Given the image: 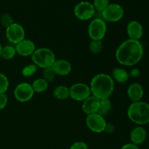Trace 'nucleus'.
Returning <instances> with one entry per match:
<instances>
[{"label": "nucleus", "instance_id": "nucleus-27", "mask_svg": "<svg viewBox=\"0 0 149 149\" xmlns=\"http://www.w3.org/2000/svg\"><path fill=\"white\" fill-rule=\"evenodd\" d=\"M0 23L4 27L7 29V28H8L9 26H10L12 24L14 23V20H13V17L10 15L3 14L0 17Z\"/></svg>", "mask_w": 149, "mask_h": 149}, {"label": "nucleus", "instance_id": "nucleus-15", "mask_svg": "<svg viewBox=\"0 0 149 149\" xmlns=\"http://www.w3.org/2000/svg\"><path fill=\"white\" fill-rule=\"evenodd\" d=\"M52 68L56 75L58 76H67L71 72L72 66L71 64L66 60L59 59L55 60L52 64Z\"/></svg>", "mask_w": 149, "mask_h": 149}, {"label": "nucleus", "instance_id": "nucleus-26", "mask_svg": "<svg viewBox=\"0 0 149 149\" xmlns=\"http://www.w3.org/2000/svg\"><path fill=\"white\" fill-rule=\"evenodd\" d=\"M9 80L2 73H0V93H5L9 87Z\"/></svg>", "mask_w": 149, "mask_h": 149}, {"label": "nucleus", "instance_id": "nucleus-30", "mask_svg": "<svg viewBox=\"0 0 149 149\" xmlns=\"http://www.w3.org/2000/svg\"><path fill=\"white\" fill-rule=\"evenodd\" d=\"M70 149H88V146L84 142L78 141L73 143L70 147Z\"/></svg>", "mask_w": 149, "mask_h": 149}, {"label": "nucleus", "instance_id": "nucleus-2", "mask_svg": "<svg viewBox=\"0 0 149 149\" xmlns=\"http://www.w3.org/2000/svg\"><path fill=\"white\" fill-rule=\"evenodd\" d=\"M91 94L100 100L108 99L114 90V81L111 77L106 74H98L90 81Z\"/></svg>", "mask_w": 149, "mask_h": 149}, {"label": "nucleus", "instance_id": "nucleus-3", "mask_svg": "<svg viewBox=\"0 0 149 149\" xmlns=\"http://www.w3.org/2000/svg\"><path fill=\"white\" fill-rule=\"evenodd\" d=\"M128 118L138 125L149 124V104L143 101L134 102L127 109Z\"/></svg>", "mask_w": 149, "mask_h": 149}, {"label": "nucleus", "instance_id": "nucleus-28", "mask_svg": "<svg viewBox=\"0 0 149 149\" xmlns=\"http://www.w3.org/2000/svg\"><path fill=\"white\" fill-rule=\"evenodd\" d=\"M109 4V0H94L93 6L97 11L102 12Z\"/></svg>", "mask_w": 149, "mask_h": 149}, {"label": "nucleus", "instance_id": "nucleus-34", "mask_svg": "<svg viewBox=\"0 0 149 149\" xmlns=\"http://www.w3.org/2000/svg\"><path fill=\"white\" fill-rule=\"evenodd\" d=\"M2 47H3L1 46V43H0V58H1V50H2Z\"/></svg>", "mask_w": 149, "mask_h": 149}, {"label": "nucleus", "instance_id": "nucleus-31", "mask_svg": "<svg viewBox=\"0 0 149 149\" xmlns=\"http://www.w3.org/2000/svg\"><path fill=\"white\" fill-rule=\"evenodd\" d=\"M114 130H115V127L112 124L106 123V127H105V129H104V132H106V133L111 134L112 133V132H113Z\"/></svg>", "mask_w": 149, "mask_h": 149}, {"label": "nucleus", "instance_id": "nucleus-14", "mask_svg": "<svg viewBox=\"0 0 149 149\" xmlns=\"http://www.w3.org/2000/svg\"><path fill=\"white\" fill-rule=\"evenodd\" d=\"M100 104V99L96 97L95 96L91 95L87 97L82 103V111L86 115L93 114L97 112Z\"/></svg>", "mask_w": 149, "mask_h": 149}, {"label": "nucleus", "instance_id": "nucleus-16", "mask_svg": "<svg viewBox=\"0 0 149 149\" xmlns=\"http://www.w3.org/2000/svg\"><path fill=\"white\" fill-rule=\"evenodd\" d=\"M127 93L128 97L132 103L141 101L143 96V88L141 84L138 83H133L129 86Z\"/></svg>", "mask_w": 149, "mask_h": 149}, {"label": "nucleus", "instance_id": "nucleus-29", "mask_svg": "<svg viewBox=\"0 0 149 149\" xmlns=\"http://www.w3.org/2000/svg\"><path fill=\"white\" fill-rule=\"evenodd\" d=\"M8 102V97L5 93H0V111L6 107Z\"/></svg>", "mask_w": 149, "mask_h": 149}, {"label": "nucleus", "instance_id": "nucleus-32", "mask_svg": "<svg viewBox=\"0 0 149 149\" xmlns=\"http://www.w3.org/2000/svg\"><path fill=\"white\" fill-rule=\"evenodd\" d=\"M121 149H140V148L138 147V146H136L131 143H127L124 145L121 148Z\"/></svg>", "mask_w": 149, "mask_h": 149}, {"label": "nucleus", "instance_id": "nucleus-5", "mask_svg": "<svg viewBox=\"0 0 149 149\" xmlns=\"http://www.w3.org/2000/svg\"><path fill=\"white\" fill-rule=\"evenodd\" d=\"M107 31L106 21L103 19L94 18L88 26V35L91 40L102 41Z\"/></svg>", "mask_w": 149, "mask_h": 149}, {"label": "nucleus", "instance_id": "nucleus-35", "mask_svg": "<svg viewBox=\"0 0 149 149\" xmlns=\"http://www.w3.org/2000/svg\"><path fill=\"white\" fill-rule=\"evenodd\" d=\"M148 147H149V146H148Z\"/></svg>", "mask_w": 149, "mask_h": 149}, {"label": "nucleus", "instance_id": "nucleus-21", "mask_svg": "<svg viewBox=\"0 0 149 149\" xmlns=\"http://www.w3.org/2000/svg\"><path fill=\"white\" fill-rule=\"evenodd\" d=\"M111 110V102L109 98L100 100V104L97 113L104 117L109 114Z\"/></svg>", "mask_w": 149, "mask_h": 149}, {"label": "nucleus", "instance_id": "nucleus-13", "mask_svg": "<svg viewBox=\"0 0 149 149\" xmlns=\"http://www.w3.org/2000/svg\"><path fill=\"white\" fill-rule=\"evenodd\" d=\"M127 33L130 39L139 41L143 34L142 25L136 20L130 21L127 26Z\"/></svg>", "mask_w": 149, "mask_h": 149}, {"label": "nucleus", "instance_id": "nucleus-19", "mask_svg": "<svg viewBox=\"0 0 149 149\" xmlns=\"http://www.w3.org/2000/svg\"><path fill=\"white\" fill-rule=\"evenodd\" d=\"M53 96L60 100H66L70 97L69 88L65 85H59L53 90Z\"/></svg>", "mask_w": 149, "mask_h": 149}, {"label": "nucleus", "instance_id": "nucleus-22", "mask_svg": "<svg viewBox=\"0 0 149 149\" xmlns=\"http://www.w3.org/2000/svg\"><path fill=\"white\" fill-rule=\"evenodd\" d=\"M16 49L15 47H13L12 45H7L5 47H3L2 50H1V58L4 60H11L15 56Z\"/></svg>", "mask_w": 149, "mask_h": 149}, {"label": "nucleus", "instance_id": "nucleus-1", "mask_svg": "<svg viewBox=\"0 0 149 149\" xmlns=\"http://www.w3.org/2000/svg\"><path fill=\"white\" fill-rule=\"evenodd\" d=\"M143 55V47L138 40L127 39L116 49L115 56L121 65L132 66L141 61Z\"/></svg>", "mask_w": 149, "mask_h": 149}, {"label": "nucleus", "instance_id": "nucleus-11", "mask_svg": "<svg viewBox=\"0 0 149 149\" xmlns=\"http://www.w3.org/2000/svg\"><path fill=\"white\" fill-rule=\"evenodd\" d=\"M86 125L90 130L95 133H100L104 132L106 122L103 116L98 113L87 115L86 117Z\"/></svg>", "mask_w": 149, "mask_h": 149}, {"label": "nucleus", "instance_id": "nucleus-9", "mask_svg": "<svg viewBox=\"0 0 149 149\" xmlns=\"http://www.w3.org/2000/svg\"><path fill=\"white\" fill-rule=\"evenodd\" d=\"M34 93L31 84L26 82L17 84L14 90L15 97L21 103H26L31 100Z\"/></svg>", "mask_w": 149, "mask_h": 149}, {"label": "nucleus", "instance_id": "nucleus-33", "mask_svg": "<svg viewBox=\"0 0 149 149\" xmlns=\"http://www.w3.org/2000/svg\"><path fill=\"white\" fill-rule=\"evenodd\" d=\"M140 73H141V71H140V70L138 69V68H133V69L131 70L130 72L129 73V74L130 77L135 78V77H138V76L140 75Z\"/></svg>", "mask_w": 149, "mask_h": 149}, {"label": "nucleus", "instance_id": "nucleus-17", "mask_svg": "<svg viewBox=\"0 0 149 149\" xmlns=\"http://www.w3.org/2000/svg\"><path fill=\"white\" fill-rule=\"evenodd\" d=\"M147 132L143 127L138 126L134 127L130 132L131 143L136 146L142 144L146 141Z\"/></svg>", "mask_w": 149, "mask_h": 149}, {"label": "nucleus", "instance_id": "nucleus-7", "mask_svg": "<svg viewBox=\"0 0 149 149\" xmlns=\"http://www.w3.org/2000/svg\"><path fill=\"white\" fill-rule=\"evenodd\" d=\"M95 9L89 1H81L75 6L74 13L75 17L80 20H87L93 18Z\"/></svg>", "mask_w": 149, "mask_h": 149}, {"label": "nucleus", "instance_id": "nucleus-20", "mask_svg": "<svg viewBox=\"0 0 149 149\" xmlns=\"http://www.w3.org/2000/svg\"><path fill=\"white\" fill-rule=\"evenodd\" d=\"M33 91L36 93H42L46 91L49 86V83L43 78L36 79L31 84Z\"/></svg>", "mask_w": 149, "mask_h": 149}, {"label": "nucleus", "instance_id": "nucleus-10", "mask_svg": "<svg viewBox=\"0 0 149 149\" xmlns=\"http://www.w3.org/2000/svg\"><path fill=\"white\" fill-rule=\"evenodd\" d=\"M24 29L20 24L14 23L11 26L6 29V37L7 40L12 44L17 45L25 39Z\"/></svg>", "mask_w": 149, "mask_h": 149}, {"label": "nucleus", "instance_id": "nucleus-25", "mask_svg": "<svg viewBox=\"0 0 149 149\" xmlns=\"http://www.w3.org/2000/svg\"><path fill=\"white\" fill-rule=\"evenodd\" d=\"M38 67L35 64H29V65H26L24 68L22 69V75L24 77H31L36 74L37 71Z\"/></svg>", "mask_w": 149, "mask_h": 149}, {"label": "nucleus", "instance_id": "nucleus-12", "mask_svg": "<svg viewBox=\"0 0 149 149\" xmlns=\"http://www.w3.org/2000/svg\"><path fill=\"white\" fill-rule=\"evenodd\" d=\"M16 53L23 57L31 56L36 49V46L33 41L24 39L15 45Z\"/></svg>", "mask_w": 149, "mask_h": 149}, {"label": "nucleus", "instance_id": "nucleus-4", "mask_svg": "<svg viewBox=\"0 0 149 149\" xmlns=\"http://www.w3.org/2000/svg\"><path fill=\"white\" fill-rule=\"evenodd\" d=\"M31 60L33 64L38 68H46L52 67L55 61V55L49 48L41 47L36 49L31 55Z\"/></svg>", "mask_w": 149, "mask_h": 149}, {"label": "nucleus", "instance_id": "nucleus-23", "mask_svg": "<svg viewBox=\"0 0 149 149\" xmlns=\"http://www.w3.org/2000/svg\"><path fill=\"white\" fill-rule=\"evenodd\" d=\"M103 45L102 43V41H96V40H92L90 42L89 45V49L90 52L93 54H97L100 53L103 50Z\"/></svg>", "mask_w": 149, "mask_h": 149}, {"label": "nucleus", "instance_id": "nucleus-24", "mask_svg": "<svg viewBox=\"0 0 149 149\" xmlns=\"http://www.w3.org/2000/svg\"><path fill=\"white\" fill-rule=\"evenodd\" d=\"M55 76H56V74L54 72L52 67L44 68L43 71H42V78H43L45 81H47L48 83L52 82V81L55 80Z\"/></svg>", "mask_w": 149, "mask_h": 149}, {"label": "nucleus", "instance_id": "nucleus-18", "mask_svg": "<svg viewBox=\"0 0 149 149\" xmlns=\"http://www.w3.org/2000/svg\"><path fill=\"white\" fill-rule=\"evenodd\" d=\"M111 77L113 81L120 83V84H124V83L127 82V81L129 79L130 74L124 68L117 67V68H113Z\"/></svg>", "mask_w": 149, "mask_h": 149}, {"label": "nucleus", "instance_id": "nucleus-6", "mask_svg": "<svg viewBox=\"0 0 149 149\" xmlns=\"http://www.w3.org/2000/svg\"><path fill=\"white\" fill-rule=\"evenodd\" d=\"M123 16V8L118 4H109L108 7L102 11L103 20L110 23H116L119 21Z\"/></svg>", "mask_w": 149, "mask_h": 149}, {"label": "nucleus", "instance_id": "nucleus-8", "mask_svg": "<svg viewBox=\"0 0 149 149\" xmlns=\"http://www.w3.org/2000/svg\"><path fill=\"white\" fill-rule=\"evenodd\" d=\"M70 97L76 101H84L91 95L90 86L84 83H76L69 87Z\"/></svg>", "mask_w": 149, "mask_h": 149}]
</instances>
